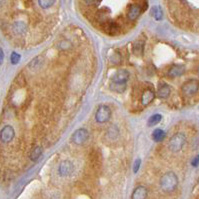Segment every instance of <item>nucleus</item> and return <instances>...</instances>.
I'll return each instance as SVG.
<instances>
[{
	"instance_id": "obj_27",
	"label": "nucleus",
	"mask_w": 199,
	"mask_h": 199,
	"mask_svg": "<svg viewBox=\"0 0 199 199\" xmlns=\"http://www.w3.org/2000/svg\"><path fill=\"white\" fill-rule=\"evenodd\" d=\"M197 73H198V76H199V67H198V70H197Z\"/></svg>"
},
{
	"instance_id": "obj_12",
	"label": "nucleus",
	"mask_w": 199,
	"mask_h": 199,
	"mask_svg": "<svg viewBox=\"0 0 199 199\" xmlns=\"http://www.w3.org/2000/svg\"><path fill=\"white\" fill-rule=\"evenodd\" d=\"M141 13V7L137 4H132L128 9V18L130 20H135Z\"/></svg>"
},
{
	"instance_id": "obj_3",
	"label": "nucleus",
	"mask_w": 199,
	"mask_h": 199,
	"mask_svg": "<svg viewBox=\"0 0 199 199\" xmlns=\"http://www.w3.org/2000/svg\"><path fill=\"white\" fill-rule=\"evenodd\" d=\"M186 143V137L183 133H176L174 134L169 140L168 147L170 151L173 153H177L179 151H181L182 148L184 147V145Z\"/></svg>"
},
{
	"instance_id": "obj_16",
	"label": "nucleus",
	"mask_w": 199,
	"mask_h": 199,
	"mask_svg": "<svg viewBox=\"0 0 199 199\" xmlns=\"http://www.w3.org/2000/svg\"><path fill=\"white\" fill-rule=\"evenodd\" d=\"M165 137H166V133H165V131L162 129H155L152 133V138L155 142L163 141Z\"/></svg>"
},
{
	"instance_id": "obj_22",
	"label": "nucleus",
	"mask_w": 199,
	"mask_h": 199,
	"mask_svg": "<svg viewBox=\"0 0 199 199\" xmlns=\"http://www.w3.org/2000/svg\"><path fill=\"white\" fill-rule=\"evenodd\" d=\"M10 60H11V63L13 65H15L17 64L18 62H19V60H20V55L16 53V52H12V54L10 56Z\"/></svg>"
},
{
	"instance_id": "obj_1",
	"label": "nucleus",
	"mask_w": 199,
	"mask_h": 199,
	"mask_svg": "<svg viewBox=\"0 0 199 199\" xmlns=\"http://www.w3.org/2000/svg\"><path fill=\"white\" fill-rule=\"evenodd\" d=\"M160 187L164 192H172L177 188L178 185V177L177 175L172 171L166 172L160 178Z\"/></svg>"
},
{
	"instance_id": "obj_17",
	"label": "nucleus",
	"mask_w": 199,
	"mask_h": 199,
	"mask_svg": "<svg viewBox=\"0 0 199 199\" xmlns=\"http://www.w3.org/2000/svg\"><path fill=\"white\" fill-rule=\"evenodd\" d=\"M118 135H119V129L116 125H111L109 128L107 129V136L110 139H116Z\"/></svg>"
},
{
	"instance_id": "obj_10",
	"label": "nucleus",
	"mask_w": 199,
	"mask_h": 199,
	"mask_svg": "<svg viewBox=\"0 0 199 199\" xmlns=\"http://www.w3.org/2000/svg\"><path fill=\"white\" fill-rule=\"evenodd\" d=\"M147 194H148V191L147 189H146V187L143 185H139L132 192L131 199H146Z\"/></svg>"
},
{
	"instance_id": "obj_18",
	"label": "nucleus",
	"mask_w": 199,
	"mask_h": 199,
	"mask_svg": "<svg viewBox=\"0 0 199 199\" xmlns=\"http://www.w3.org/2000/svg\"><path fill=\"white\" fill-rule=\"evenodd\" d=\"M42 152H43V149H42L41 146H36V147L31 151L30 159L32 161H36L42 155Z\"/></svg>"
},
{
	"instance_id": "obj_14",
	"label": "nucleus",
	"mask_w": 199,
	"mask_h": 199,
	"mask_svg": "<svg viewBox=\"0 0 199 199\" xmlns=\"http://www.w3.org/2000/svg\"><path fill=\"white\" fill-rule=\"evenodd\" d=\"M27 30V26L24 22L22 21H16L15 23L13 24V31L16 33L18 35H21V34H24Z\"/></svg>"
},
{
	"instance_id": "obj_13",
	"label": "nucleus",
	"mask_w": 199,
	"mask_h": 199,
	"mask_svg": "<svg viewBox=\"0 0 199 199\" xmlns=\"http://www.w3.org/2000/svg\"><path fill=\"white\" fill-rule=\"evenodd\" d=\"M171 93V89H170L169 85L167 84H162L158 88V96L161 99H167Z\"/></svg>"
},
{
	"instance_id": "obj_19",
	"label": "nucleus",
	"mask_w": 199,
	"mask_h": 199,
	"mask_svg": "<svg viewBox=\"0 0 199 199\" xmlns=\"http://www.w3.org/2000/svg\"><path fill=\"white\" fill-rule=\"evenodd\" d=\"M161 119H162V116H161V114H158V113L153 114L148 119V126H154L156 124H158V123L161 121Z\"/></svg>"
},
{
	"instance_id": "obj_8",
	"label": "nucleus",
	"mask_w": 199,
	"mask_h": 199,
	"mask_svg": "<svg viewBox=\"0 0 199 199\" xmlns=\"http://www.w3.org/2000/svg\"><path fill=\"white\" fill-rule=\"evenodd\" d=\"M14 136H15V131H14V128L10 125H6L4 126L2 130H1V140L4 143H7V142H10Z\"/></svg>"
},
{
	"instance_id": "obj_6",
	"label": "nucleus",
	"mask_w": 199,
	"mask_h": 199,
	"mask_svg": "<svg viewBox=\"0 0 199 199\" xmlns=\"http://www.w3.org/2000/svg\"><path fill=\"white\" fill-rule=\"evenodd\" d=\"M88 138H89L88 131L84 128H80L72 134V136H71V141H72V143H74L75 145H82L87 141Z\"/></svg>"
},
{
	"instance_id": "obj_25",
	"label": "nucleus",
	"mask_w": 199,
	"mask_h": 199,
	"mask_svg": "<svg viewBox=\"0 0 199 199\" xmlns=\"http://www.w3.org/2000/svg\"><path fill=\"white\" fill-rule=\"evenodd\" d=\"M3 59H4V53H3V50L0 49V63H3Z\"/></svg>"
},
{
	"instance_id": "obj_23",
	"label": "nucleus",
	"mask_w": 199,
	"mask_h": 199,
	"mask_svg": "<svg viewBox=\"0 0 199 199\" xmlns=\"http://www.w3.org/2000/svg\"><path fill=\"white\" fill-rule=\"evenodd\" d=\"M140 164H141V160H140V159H137V160L135 161V163H134V166H133V171H134V173L138 172L139 167H140Z\"/></svg>"
},
{
	"instance_id": "obj_11",
	"label": "nucleus",
	"mask_w": 199,
	"mask_h": 199,
	"mask_svg": "<svg viewBox=\"0 0 199 199\" xmlns=\"http://www.w3.org/2000/svg\"><path fill=\"white\" fill-rule=\"evenodd\" d=\"M184 72H185V66L181 64H177V65L171 66V68L168 71V74L169 76L171 77H178V76H181Z\"/></svg>"
},
{
	"instance_id": "obj_15",
	"label": "nucleus",
	"mask_w": 199,
	"mask_h": 199,
	"mask_svg": "<svg viewBox=\"0 0 199 199\" xmlns=\"http://www.w3.org/2000/svg\"><path fill=\"white\" fill-rule=\"evenodd\" d=\"M150 14L151 16H152L155 20H161L163 17V11L162 9H161L160 6H153L152 8H151V11H150Z\"/></svg>"
},
{
	"instance_id": "obj_7",
	"label": "nucleus",
	"mask_w": 199,
	"mask_h": 199,
	"mask_svg": "<svg viewBox=\"0 0 199 199\" xmlns=\"http://www.w3.org/2000/svg\"><path fill=\"white\" fill-rule=\"evenodd\" d=\"M73 170H74V165L69 160L62 161L58 167V172L60 174V176L62 177L69 176V175L73 172Z\"/></svg>"
},
{
	"instance_id": "obj_20",
	"label": "nucleus",
	"mask_w": 199,
	"mask_h": 199,
	"mask_svg": "<svg viewBox=\"0 0 199 199\" xmlns=\"http://www.w3.org/2000/svg\"><path fill=\"white\" fill-rule=\"evenodd\" d=\"M54 3H55V0H38L39 6L43 9L50 8Z\"/></svg>"
},
{
	"instance_id": "obj_24",
	"label": "nucleus",
	"mask_w": 199,
	"mask_h": 199,
	"mask_svg": "<svg viewBox=\"0 0 199 199\" xmlns=\"http://www.w3.org/2000/svg\"><path fill=\"white\" fill-rule=\"evenodd\" d=\"M191 164H192V166H194V167L198 166V165H199V155H197L195 158H193Z\"/></svg>"
},
{
	"instance_id": "obj_2",
	"label": "nucleus",
	"mask_w": 199,
	"mask_h": 199,
	"mask_svg": "<svg viewBox=\"0 0 199 199\" xmlns=\"http://www.w3.org/2000/svg\"><path fill=\"white\" fill-rule=\"evenodd\" d=\"M129 78V72L125 69H119L117 70L115 74L113 75L112 77V84H111V88L115 91H123V90L120 88L122 87L123 89L125 88V85L127 83V80Z\"/></svg>"
},
{
	"instance_id": "obj_21",
	"label": "nucleus",
	"mask_w": 199,
	"mask_h": 199,
	"mask_svg": "<svg viewBox=\"0 0 199 199\" xmlns=\"http://www.w3.org/2000/svg\"><path fill=\"white\" fill-rule=\"evenodd\" d=\"M133 48H134V53L141 54L142 50H143V44H142V42H140V41L135 42L134 45H133Z\"/></svg>"
},
{
	"instance_id": "obj_5",
	"label": "nucleus",
	"mask_w": 199,
	"mask_h": 199,
	"mask_svg": "<svg viewBox=\"0 0 199 199\" xmlns=\"http://www.w3.org/2000/svg\"><path fill=\"white\" fill-rule=\"evenodd\" d=\"M111 109L107 105H101L98 107L95 114V120L98 123H105L110 119Z\"/></svg>"
},
{
	"instance_id": "obj_4",
	"label": "nucleus",
	"mask_w": 199,
	"mask_h": 199,
	"mask_svg": "<svg viewBox=\"0 0 199 199\" xmlns=\"http://www.w3.org/2000/svg\"><path fill=\"white\" fill-rule=\"evenodd\" d=\"M181 90H182L183 95L186 96V97H190V96L195 95L199 90V81L196 79L188 80V81H186L182 85Z\"/></svg>"
},
{
	"instance_id": "obj_9",
	"label": "nucleus",
	"mask_w": 199,
	"mask_h": 199,
	"mask_svg": "<svg viewBox=\"0 0 199 199\" xmlns=\"http://www.w3.org/2000/svg\"><path fill=\"white\" fill-rule=\"evenodd\" d=\"M155 98V93L153 90L151 89H146L145 91L142 93L141 96V104L143 106H147L154 100Z\"/></svg>"
},
{
	"instance_id": "obj_26",
	"label": "nucleus",
	"mask_w": 199,
	"mask_h": 199,
	"mask_svg": "<svg viewBox=\"0 0 199 199\" xmlns=\"http://www.w3.org/2000/svg\"><path fill=\"white\" fill-rule=\"evenodd\" d=\"M84 1L90 5V4H94V3H95V2L97 1V0H84Z\"/></svg>"
}]
</instances>
